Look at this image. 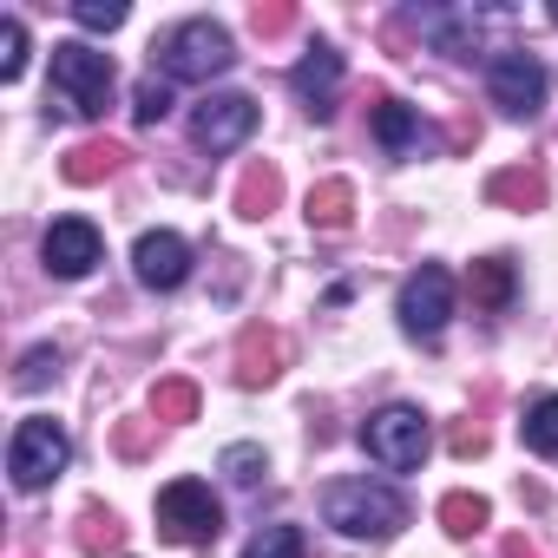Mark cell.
<instances>
[{"label": "cell", "mask_w": 558, "mask_h": 558, "mask_svg": "<svg viewBox=\"0 0 558 558\" xmlns=\"http://www.w3.org/2000/svg\"><path fill=\"white\" fill-rule=\"evenodd\" d=\"M112 86H119L112 53H99V47H86V40H60V47H53V86H47V99H53L60 112H73V119H106Z\"/></svg>", "instance_id": "cell-1"}, {"label": "cell", "mask_w": 558, "mask_h": 558, "mask_svg": "<svg viewBox=\"0 0 558 558\" xmlns=\"http://www.w3.org/2000/svg\"><path fill=\"white\" fill-rule=\"evenodd\" d=\"M323 519L342 538H395L408 525V499L381 480H336L323 486Z\"/></svg>", "instance_id": "cell-2"}, {"label": "cell", "mask_w": 558, "mask_h": 558, "mask_svg": "<svg viewBox=\"0 0 558 558\" xmlns=\"http://www.w3.org/2000/svg\"><path fill=\"white\" fill-rule=\"evenodd\" d=\"M151 53H158L165 80H217V73L236 66V47H230V34L217 21H178Z\"/></svg>", "instance_id": "cell-3"}, {"label": "cell", "mask_w": 558, "mask_h": 558, "mask_svg": "<svg viewBox=\"0 0 558 558\" xmlns=\"http://www.w3.org/2000/svg\"><path fill=\"white\" fill-rule=\"evenodd\" d=\"M66 460H73V440H66V427H60V421H47V414L21 421V427H14V440H8V473H14V486H21V493L53 486V480L66 473Z\"/></svg>", "instance_id": "cell-4"}, {"label": "cell", "mask_w": 558, "mask_h": 558, "mask_svg": "<svg viewBox=\"0 0 558 558\" xmlns=\"http://www.w3.org/2000/svg\"><path fill=\"white\" fill-rule=\"evenodd\" d=\"M362 447H368V460H375V466H388V473H414V466L427 460L434 434H427V414H421V408L395 401V408L368 414V427H362Z\"/></svg>", "instance_id": "cell-5"}, {"label": "cell", "mask_w": 558, "mask_h": 558, "mask_svg": "<svg viewBox=\"0 0 558 558\" xmlns=\"http://www.w3.org/2000/svg\"><path fill=\"white\" fill-rule=\"evenodd\" d=\"M158 532H165L171 545H210V538L223 532L217 493H210L204 480H171V486L158 493Z\"/></svg>", "instance_id": "cell-6"}, {"label": "cell", "mask_w": 558, "mask_h": 558, "mask_svg": "<svg viewBox=\"0 0 558 558\" xmlns=\"http://www.w3.org/2000/svg\"><path fill=\"white\" fill-rule=\"evenodd\" d=\"M486 93H493V106L506 119H538V106H545V66L525 47H506L486 66Z\"/></svg>", "instance_id": "cell-7"}, {"label": "cell", "mask_w": 558, "mask_h": 558, "mask_svg": "<svg viewBox=\"0 0 558 558\" xmlns=\"http://www.w3.org/2000/svg\"><path fill=\"white\" fill-rule=\"evenodd\" d=\"M447 316H453V276L440 263H421L401 283V329L421 336V342H440Z\"/></svg>", "instance_id": "cell-8"}, {"label": "cell", "mask_w": 558, "mask_h": 558, "mask_svg": "<svg viewBox=\"0 0 558 558\" xmlns=\"http://www.w3.org/2000/svg\"><path fill=\"white\" fill-rule=\"evenodd\" d=\"M250 132H256V99H250V93H210V99L191 112V138H197L204 151H236Z\"/></svg>", "instance_id": "cell-9"}, {"label": "cell", "mask_w": 558, "mask_h": 558, "mask_svg": "<svg viewBox=\"0 0 558 558\" xmlns=\"http://www.w3.org/2000/svg\"><path fill=\"white\" fill-rule=\"evenodd\" d=\"M40 256H47V269L60 276V283H80V276H93V263L106 256V243H99V230H93L86 217H60V223L47 230Z\"/></svg>", "instance_id": "cell-10"}, {"label": "cell", "mask_w": 558, "mask_h": 558, "mask_svg": "<svg viewBox=\"0 0 558 558\" xmlns=\"http://www.w3.org/2000/svg\"><path fill=\"white\" fill-rule=\"evenodd\" d=\"M132 269H138L145 290H178L184 276H191V243L178 230H145L132 243Z\"/></svg>", "instance_id": "cell-11"}, {"label": "cell", "mask_w": 558, "mask_h": 558, "mask_svg": "<svg viewBox=\"0 0 558 558\" xmlns=\"http://www.w3.org/2000/svg\"><path fill=\"white\" fill-rule=\"evenodd\" d=\"M290 93L303 99L310 119H336V93H342V53L336 47H310L290 73Z\"/></svg>", "instance_id": "cell-12"}, {"label": "cell", "mask_w": 558, "mask_h": 558, "mask_svg": "<svg viewBox=\"0 0 558 558\" xmlns=\"http://www.w3.org/2000/svg\"><path fill=\"white\" fill-rule=\"evenodd\" d=\"M283 362H290V342H283V329L250 323V329L236 336V381H243V388H269L276 375H283Z\"/></svg>", "instance_id": "cell-13"}, {"label": "cell", "mask_w": 558, "mask_h": 558, "mask_svg": "<svg viewBox=\"0 0 558 558\" xmlns=\"http://www.w3.org/2000/svg\"><path fill=\"white\" fill-rule=\"evenodd\" d=\"M375 138H381L388 158H414V151H421V112L381 93V99H375Z\"/></svg>", "instance_id": "cell-14"}, {"label": "cell", "mask_w": 558, "mask_h": 558, "mask_svg": "<svg viewBox=\"0 0 558 558\" xmlns=\"http://www.w3.org/2000/svg\"><path fill=\"white\" fill-rule=\"evenodd\" d=\"M125 158H132V151H125L119 138H86V145H73V151H66L60 178H66V184H106Z\"/></svg>", "instance_id": "cell-15"}, {"label": "cell", "mask_w": 558, "mask_h": 558, "mask_svg": "<svg viewBox=\"0 0 558 558\" xmlns=\"http://www.w3.org/2000/svg\"><path fill=\"white\" fill-rule=\"evenodd\" d=\"M466 290H473V310L499 316V310L512 303V290H519V276H512V256H480V263L466 269Z\"/></svg>", "instance_id": "cell-16"}, {"label": "cell", "mask_w": 558, "mask_h": 558, "mask_svg": "<svg viewBox=\"0 0 558 558\" xmlns=\"http://www.w3.org/2000/svg\"><path fill=\"white\" fill-rule=\"evenodd\" d=\"M486 197L506 204V210H545V171H525V165L493 171V178H486Z\"/></svg>", "instance_id": "cell-17"}, {"label": "cell", "mask_w": 558, "mask_h": 558, "mask_svg": "<svg viewBox=\"0 0 558 558\" xmlns=\"http://www.w3.org/2000/svg\"><path fill=\"white\" fill-rule=\"evenodd\" d=\"M310 223L316 230H349L355 223V184L349 178H323L310 191Z\"/></svg>", "instance_id": "cell-18"}, {"label": "cell", "mask_w": 558, "mask_h": 558, "mask_svg": "<svg viewBox=\"0 0 558 558\" xmlns=\"http://www.w3.org/2000/svg\"><path fill=\"white\" fill-rule=\"evenodd\" d=\"M276 204H283V171H276V165H250V171H243V184H236V210L263 223Z\"/></svg>", "instance_id": "cell-19"}, {"label": "cell", "mask_w": 558, "mask_h": 558, "mask_svg": "<svg viewBox=\"0 0 558 558\" xmlns=\"http://www.w3.org/2000/svg\"><path fill=\"white\" fill-rule=\"evenodd\" d=\"M151 414H158L165 427H184V421H197V381H184V375L158 381V388H151Z\"/></svg>", "instance_id": "cell-20"}, {"label": "cell", "mask_w": 558, "mask_h": 558, "mask_svg": "<svg viewBox=\"0 0 558 558\" xmlns=\"http://www.w3.org/2000/svg\"><path fill=\"white\" fill-rule=\"evenodd\" d=\"M519 434H525V447H532V453H545V460H558V395H538V401L525 408V421H519Z\"/></svg>", "instance_id": "cell-21"}, {"label": "cell", "mask_w": 558, "mask_h": 558, "mask_svg": "<svg viewBox=\"0 0 558 558\" xmlns=\"http://www.w3.org/2000/svg\"><path fill=\"white\" fill-rule=\"evenodd\" d=\"M486 519H493V506H486L480 493H447V499H440V525H447L453 538H473Z\"/></svg>", "instance_id": "cell-22"}, {"label": "cell", "mask_w": 558, "mask_h": 558, "mask_svg": "<svg viewBox=\"0 0 558 558\" xmlns=\"http://www.w3.org/2000/svg\"><path fill=\"white\" fill-rule=\"evenodd\" d=\"M119 538H125L119 512H106V506H86V512H80V551H93V558H99V551H112Z\"/></svg>", "instance_id": "cell-23"}, {"label": "cell", "mask_w": 558, "mask_h": 558, "mask_svg": "<svg viewBox=\"0 0 558 558\" xmlns=\"http://www.w3.org/2000/svg\"><path fill=\"white\" fill-rule=\"evenodd\" d=\"M310 545H303V525H263L250 545H243V558H303Z\"/></svg>", "instance_id": "cell-24"}, {"label": "cell", "mask_w": 558, "mask_h": 558, "mask_svg": "<svg viewBox=\"0 0 558 558\" xmlns=\"http://www.w3.org/2000/svg\"><path fill=\"white\" fill-rule=\"evenodd\" d=\"M27 73V27H21V14H8V21H0V80H21Z\"/></svg>", "instance_id": "cell-25"}, {"label": "cell", "mask_w": 558, "mask_h": 558, "mask_svg": "<svg viewBox=\"0 0 558 558\" xmlns=\"http://www.w3.org/2000/svg\"><path fill=\"white\" fill-rule=\"evenodd\" d=\"M53 375H60V349H47V342H40V349H27V355H21L14 388H21V395H34V388H47Z\"/></svg>", "instance_id": "cell-26"}, {"label": "cell", "mask_w": 558, "mask_h": 558, "mask_svg": "<svg viewBox=\"0 0 558 558\" xmlns=\"http://www.w3.org/2000/svg\"><path fill=\"white\" fill-rule=\"evenodd\" d=\"M125 0H73V21L86 27V34H112V27H125Z\"/></svg>", "instance_id": "cell-27"}, {"label": "cell", "mask_w": 558, "mask_h": 558, "mask_svg": "<svg viewBox=\"0 0 558 558\" xmlns=\"http://www.w3.org/2000/svg\"><path fill=\"white\" fill-rule=\"evenodd\" d=\"M236 486H256L263 473H269V460H263V447H250V440H236V447H223V460H217Z\"/></svg>", "instance_id": "cell-28"}, {"label": "cell", "mask_w": 558, "mask_h": 558, "mask_svg": "<svg viewBox=\"0 0 558 558\" xmlns=\"http://www.w3.org/2000/svg\"><path fill=\"white\" fill-rule=\"evenodd\" d=\"M171 112V80H138V93H132V119L138 125H158Z\"/></svg>", "instance_id": "cell-29"}, {"label": "cell", "mask_w": 558, "mask_h": 558, "mask_svg": "<svg viewBox=\"0 0 558 558\" xmlns=\"http://www.w3.org/2000/svg\"><path fill=\"white\" fill-rule=\"evenodd\" d=\"M250 27H256L263 40H276V34H290V27H296V8H283V0H269V8H250Z\"/></svg>", "instance_id": "cell-30"}, {"label": "cell", "mask_w": 558, "mask_h": 558, "mask_svg": "<svg viewBox=\"0 0 558 558\" xmlns=\"http://www.w3.org/2000/svg\"><path fill=\"white\" fill-rule=\"evenodd\" d=\"M145 447H151V427H145V421H119V453H125V460H138Z\"/></svg>", "instance_id": "cell-31"}, {"label": "cell", "mask_w": 558, "mask_h": 558, "mask_svg": "<svg viewBox=\"0 0 558 558\" xmlns=\"http://www.w3.org/2000/svg\"><path fill=\"white\" fill-rule=\"evenodd\" d=\"M453 453H460V460H466V453H486V427H480V421H460V427H453Z\"/></svg>", "instance_id": "cell-32"}, {"label": "cell", "mask_w": 558, "mask_h": 558, "mask_svg": "<svg viewBox=\"0 0 558 558\" xmlns=\"http://www.w3.org/2000/svg\"><path fill=\"white\" fill-rule=\"evenodd\" d=\"M499 558H538V551H532L525 538H506V545H499Z\"/></svg>", "instance_id": "cell-33"}, {"label": "cell", "mask_w": 558, "mask_h": 558, "mask_svg": "<svg viewBox=\"0 0 558 558\" xmlns=\"http://www.w3.org/2000/svg\"><path fill=\"white\" fill-rule=\"evenodd\" d=\"M545 21H551V27H558V0H551V8H545Z\"/></svg>", "instance_id": "cell-34"}]
</instances>
